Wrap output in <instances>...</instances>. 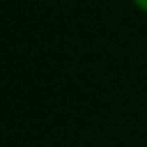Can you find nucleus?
<instances>
[{"instance_id":"1","label":"nucleus","mask_w":147,"mask_h":147,"mask_svg":"<svg viewBox=\"0 0 147 147\" xmlns=\"http://www.w3.org/2000/svg\"><path fill=\"white\" fill-rule=\"evenodd\" d=\"M131 5H133L140 14H145V16H147V0H131Z\"/></svg>"}]
</instances>
